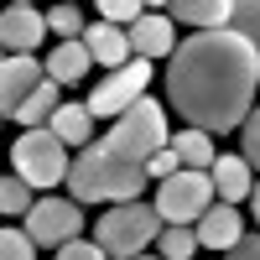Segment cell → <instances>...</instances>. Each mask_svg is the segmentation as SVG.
<instances>
[{
    "label": "cell",
    "mask_w": 260,
    "mask_h": 260,
    "mask_svg": "<svg viewBox=\"0 0 260 260\" xmlns=\"http://www.w3.org/2000/svg\"><path fill=\"white\" fill-rule=\"evenodd\" d=\"M172 151H177V167H187V172H208L213 167V136H203V130L172 136Z\"/></svg>",
    "instance_id": "cell-19"
},
{
    "label": "cell",
    "mask_w": 260,
    "mask_h": 260,
    "mask_svg": "<svg viewBox=\"0 0 260 260\" xmlns=\"http://www.w3.org/2000/svg\"><path fill=\"white\" fill-rule=\"evenodd\" d=\"M156 219L161 224H198L213 208V177L208 172H172L167 182H156Z\"/></svg>",
    "instance_id": "cell-6"
},
{
    "label": "cell",
    "mask_w": 260,
    "mask_h": 260,
    "mask_svg": "<svg viewBox=\"0 0 260 260\" xmlns=\"http://www.w3.org/2000/svg\"><path fill=\"white\" fill-rule=\"evenodd\" d=\"M47 78L42 57H6L0 62V120H16V110L31 99V89Z\"/></svg>",
    "instance_id": "cell-9"
},
{
    "label": "cell",
    "mask_w": 260,
    "mask_h": 260,
    "mask_svg": "<svg viewBox=\"0 0 260 260\" xmlns=\"http://www.w3.org/2000/svg\"><path fill=\"white\" fill-rule=\"evenodd\" d=\"M31 203H37V192L21 182L16 172H11V177H0V213H16V219H26Z\"/></svg>",
    "instance_id": "cell-22"
},
{
    "label": "cell",
    "mask_w": 260,
    "mask_h": 260,
    "mask_svg": "<svg viewBox=\"0 0 260 260\" xmlns=\"http://www.w3.org/2000/svg\"><path fill=\"white\" fill-rule=\"evenodd\" d=\"M172 172H182V167H177V151H172V141H167V146L156 151V156L146 161V182H167Z\"/></svg>",
    "instance_id": "cell-27"
},
{
    "label": "cell",
    "mask_w": 260,
    "mask_h": 260,
    "mask_svg": "<svg viewBox=\"0 0 260 260\" xmlns=\"http://www.w3.org/2000/svg\"><path fill=\"white\" fill-rule=\"evenodd\" d=\"M136 260H161V255H136Z\"/></svg>",
    "instance_id": "cell-31"
},
{
    "label": "cell",
    "mask_w": 260,
    "mask_h": 260,
    "mask_svg": "<svg viewBox=\"0 0 260 260\" xmlns=\"http://www.w3.org/2000/svg\"><path fill=\"white\" fill-rule=\"evenodd\" d=\"M255 83H260V57H255L250 42H240L229 26L224 31H192L172 52L167 99L187 120V130L229 136L250 115Z\"/></svg>",
    "instance_id": "cell-1"
},
{
    "label": "cell",
    "mask_w": 260,
    "mask_h": 260,
    "mask_svg": "<svg viewBox=\"0 0 260 260\" xmlns=\"http://www.w3.org/2000/svg\"><path fill=\"white\" fill-rule=\"evenodd\" d=\"M240 161L250 167V172H260V104L245 115V125H240Z\"/></svg>",
    "instance_id": "cell-23"
},
{
    "label": "cell",
    "mask_w": 260,
    "mask_h": 260,
    "mask_svg": "<svg viewBox=\"0 0 260 260\" xmlns=\"http://www.w3.org/2000/svg\"><path fill=\"white\" fill-rule=\"evenodd\" d=\"M57 104H62V89H57L52 78H42L37 89H31V99L16 110V125H26V130H42V125H47V120L57 115Z\"/></svg>",
    "instance_id": "cell-18"
},
{
    "label": "cell",
    "mask_w": 260,
    "mask_h": 260,
    "mask_svg": "<svg viewBox=\"0 0 260 260\" xmlns=\"http://www.w3.org/2000/svg\"><path fill=\"white\" fill-rule=\"evenodd\" d=\"M229 31L240 42H250L260 57V0H229Z\"/></svg>",
    "instance_id": "cell-21"
},
{
    "label": "cell",
    "mask_w": 260,
    "mask_h": 260,
    "mask_svg": "<svg viewBox=\"0 0 260 260\" xmlns=\"http://www.w3.org/2000/svg\"><path fill=\"white\" fill-rule=\"evenodd\" d=\"M47 130H52L62 146H78L83 151V146L94 141V115L83 110V104H57V115L47 120Z\"/></svg>",
    "instance_id": "cell-17"
},
{
    "label": "cell",
    "mask_w": 260,
    "mask_h": 260,
    "mask_svg": "<svg viewBox=\"0 0 260 260\" xmlns=\"http://www.w3.org/2000/svg\"><path fill=\"white\" fill-rule=\"evenodd\" d=\"M89 47L83 42H57V47L47 52V78L57 83V89H68V83H78V78H89Z\"/></svg>",
    "instance_id": "cell-16"
},
{
    "label": "cell",
    "mask_w": 260,
    "mask_h": 260,
    "mask_svg": "<svg viewBox=\"0 0 260 260\" xmlns=\"http://www.w3.org/2000/svg\"><path fill=\"white\" fill-rule=\"evenodd\" d=\"M224 260H260V234H245L234 250H224Z\"/></svg>",
    "instance_id": "cell-29"
},
{
    "label": "cell",
    "mask_w": 260,
    "mask_h": 260,
    "mask_svg": "<svg viewBox=\"0 0 260 260\" xmlns=\"http://www.w3.org/2000/svg\"><path fill=\"white\" fill-rule=\"evenodd\" d=\"M83 224H89V219H83V208L73 203V198H52V192H47V198H37L31 203V213H26V224H21V229H26V240L37 245V250H62V245H73V240H83Z\"/></svg>",
    "instance_id": "cell-7"
},
{
    "label": "cell",
    "mask_w": 260,
    "mask_h": 260,
    "mask_svg": "<svg viewBox=\"0 0 260 260\" xmlns=\"http://www.w3.org/2000/svg\"><path fill=\"white\" fill-rule=\"evenodd\" d=\"M52 260H104V250H99V245H89V240H73V245H62Z\"/></svg>",
    "instance_id": "cell-28"
},
{
    "label": "cell",
    "mask_w": 260,
    "mask_h": 260,
    "mask_svg": "<svg viewBox=\"0 0 260 260\" xmlns=\"http://www.w3.org/2000/svg\"><path fill=\"white\" fill-rule=\"evenodd\" d=\"M83 47H89V57L99 62V68H125L130 62V31L110 26V21H94V26H83Z\"/></svg>",
    "instance_id": "cell-12"
},
{
    "label": "cell",
    "mask_w": 260,
    "mask_h": 260,
    "mask_svg": "<svg viewBox=\"0 0 260 260\" xmlns=\"http://www.w3.org/2000/svg\"><path fill=\"white\" fill-rule=\"evenodd\" d=\"M99 16L110 21V26H125V21L136 26V21L146 16V6H136V0H99Z\"/></svg>",
    "instance_id": "cell-26"
},
{
    "label": "cell",
    "mask_w": 260,
    "mask_h": 260,
    "mask_svg": "<svg viewBox=\"0 0 260 260\" xmlns=\"http://www.w3.org/2000/svg\"><path fill=\"white\" fill-rule=\"evenodd\" d=\"M47 37V16H42L37 6H26V0H16V6L0 11V52H16V57H31L37 42Z\"/></svg>",
    "instance_id": "cell-10"
},
{
    "label": "cell",
    "mask_w": 260,
    "mask_h": 260,
    "mask_svg": "<svg viewBox=\"0 0 260 260\" xmlns=\"http://www.w3.org/2000/svg\"><path fill=\"white\" fill-rule=\"evenodd\" d=\"M172 21H187L198 31H224L229 26V0H167Z\"/></svg>",
    "instance_id": "cell-15"
},
{
    "label": "cell",
    "mask_w": 260,
    "mask_h": 260,
    "mask_svg": "<svg viewBox=\"0 0 260 260\" xmlns=\"http://www.w3.org/2000/svg\"><path fill=\"white\" fill-rule=\"evenodd\" d=\"M146 83H151V62L130 57L125 68H115V73H110V78H104L99 89L89 94V104H83V110H89L94 120H120L136 99H146Z\"/></svg>",
    "instance_id": "cell-8"
},
{
    "label": "cell",
    "mask_w": 260,
    "mask_h": 260,
    "mask_svg": "<svg viewBox=\"0 0 260 260\" xmlns=\"http://www.w3.org/2000/svg\"><path fill=\"white\" fill-rule=\"evenodd\" d=\"M250 203H255V224H260V182L250 187Z\"/></svg>",
    "instance_id": "cell-30"
},
{
    "label": "cell",
    "mask_w": 260,
    "mask_h": 260,
    "mask_svg": "<svg viewBox=\"0 0 260 260\" xmlns=\"http://www.w3.org/2000/svg\"><path fill=\"white\" fill-rule=\"evenodd\" d=\"M47 26H52L62 42H83V11H78V6H52V11H47Z\"/></svg>",
    "instance_id": "cell-24"
},
{
    "label": "cell",
    "mask_w": 260,
    "mask_h": 260,
    "mask_svg": "<svg viewBox=\"0 0 260 260\" xmlns=\"http://www.w3.org/2000/svg\"><path fill=\"white\" fill-rule=\"evenodd\" d=\"M99 146L115 151V156H125V161H136V167H146V161L167 146V115H161V104H156V99H136V104L110 125V136H104Z\"/></svg>",
    "instance_id": "cell-4"
},
{
    "label": "cell",
    "mask_w": 260,
    "mask_h": 260,
    "mask_svg": "<svg viewBox=\"0 0 260 260\" xmlns=\"http://www.w3.org/2000/svg\"><path fill=\"white\" fill-rule=\"evenodd\" d=\"M68 192H73V203H136L141 198V187H146V167L136 161H125L115 156V151H104L99 141L94 146H83L78 156L68 161Z\"/></svg>",
    "instance_id": "cell-2"
},
{
    "label": "cell",
    "mask_w": 260,
    "mask_h": 260,
    "mask_svg": "<svg viewBox=\"0 0 260 260\" xmlns=\"http://www.w3.org/2000/svg\"><path fill=\"white\" fill-rule=\"evenodd\" d=\"M156 234H161L156 208L136 198V203H115L94 224V245L104 250V260H136V255H146L156 245Z\"/></svg>",
    "instance_id": "cell-3"
},
{
    "label": "cell",
    "mask_w": 260,
    "mask_h": 260,
    "mask_svg": "<svg viewBox=\"0 0 260 260\" xmlns=\"http://www.w3.org/2000/svg\"><path fill=\"white\" fill-rule=\"evenodd\" d=\"M208 177H213V198L229 203V208L240 203V198H250V187H255V172H250L240 156H213Z\"/></svg>",
    "instance_id": "cell-14"
},
{
    "label": "cell",
    "mask_w": 260,
    "mask_h": 260,
    "mask_svg": "<svg viewBox=\"0 0 260 260\" xmlns=\"http://www.w3.org/2000/svg\"><path fill=\"white\" fill-rule=\"evenodd\" d=\"M156 255L161 260H192V255H198V234H192V224H161Z\"/></svg>",
    "instance_id": "cell-20"
},
{
    "label": "cell",
    "mask_w": 260,
    "mask_h": 260,
    "mask_svg": "<svg viewBox=\"0 0 260 260\" xmlns=\"http://www.w3.org/2000/svg\"><path fill=\"white\" fill-rule=\"evenodd\" d=\"M0 125H6V120H0Z\"/></svg>",
    "instance_id": "cell-33"
},
{
    "label": "cell",
    "mask_w": 260,
    "mask_h": 260,
    "mask_svg": "<svg viewBox=\"0 0 260 260\" xmlns=\"http://www.w3.org/2000/svg\"><path fill=\"white\" fill-rule=\"evenodd\" d=\"M192 234H198V250H234L245 240V219H240V208H229V203H213L198 224H192Z\"/></svg>",
    "instance_id": "cell-11"
},
{
    "label": "cell",
    "mask_w": 260,
    "mask_h": 260,
    "mask_svg": "<svg viewBox=\"0 0 260 260\" xmlns=\"http://www.w3.org/2000/svg\"><path fill=\"white\" fill-rule=\"evenodd\" d=\"M177 52V42H172V16H141L136 26H130V57H172Z\"/></svg>",
    "instance_id": "cell-13"
},
{
    "label": "cell",
    "mask_w": 260,
    "mask_h": 260,
    "mask_svg": "<svg viewBox=\"0 0 260 260\" xmlns=\"http://www.w3.org/2000/svg\"><path fill=\"white\" fill-rule=\"evenodd\" d=\"M68 161H73L68 146H62L47 125L42 130H21V141L11 146V167H16V177L31 192H47L52 182H62L68 177Z\"/></svg>",
    "instance_id": "cell-5"
},
{
    "label": "cell",
    "mask_w": 260,
    "mask_h": 260,
    "mask_svg": "<svg viewBox=\"0 0 260 260\" xmlns=\"http://www.w3.org/2000/svg\"><path fill=\"white\" fill-rule=\"evenodd\" d=\"M0 62H6V52H0Z\"/></svg>",
    "instance_id": "cell-32"
},
{
    "label": "cell",
    "mask_w": 260,
    "mask_h": 260,
    "mask_svg": "<svg viewBox=\"0 0 260 260\" xmlns=\"http://www.w3.org/2000/svg\"><path fill=\"white\" fill-rule=\"evenodd\" d=\"M0 260H37V245L26 240V229H0Z\"/></svg>",
    "instance_id": "cell-25"
}]
</instances>
